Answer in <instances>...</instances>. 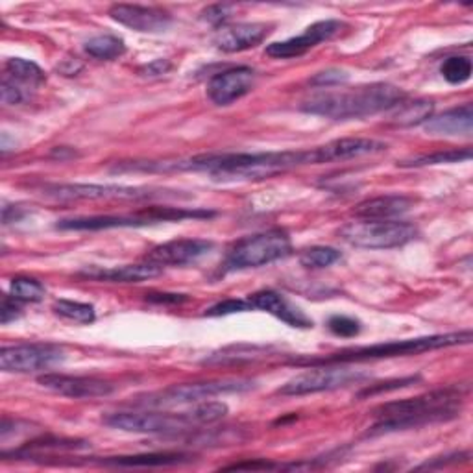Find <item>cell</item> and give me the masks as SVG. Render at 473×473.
Listing matches in <instances>:
<instances>
[{
	"instance_id": "6da1fadb",
	"label": "cell",
	"mask_w": 473,
	"mask_h": 473,
	"mask_svg": "<svg viewBox=\"0 0 473 473\" xmlns=\"http://www.w3.org/2000/svg\"><path fill=\"white\" fill-rule=\"evenodd\" d=\"M333 163L329 145L309 150L287 152H222V154H198L194 158L176 161H128L113 167L117 172H208L217 180H264L287 170Z\"/></svg>"
},
{
	"instance_id": "7a4b0ae2",
	"label": "cell",
	"mask_w": 473,
	"mask_h": 473,
	"mask_svg": "<svg viewBox=\"0 0 473 473\" xmlns=\"http://www.w3.org/2000/svg\"><path fill=\"white\" fill-rule=\"evenodd\" d=\"M460 411L462 394L458 388H442L418 397L390 401L375 409L377 422L370 427L368 437L447 422L460 416Z\"/></svg>"
},
{
	"instance_id": "3957f363",
	"label": "cell",
	"mask_w": 473,
	"mask_h": 473,
	"mask_svg": "<svg viewBox=\"0 0 473 473\" xmlns=\"http://www.w3.org/2000/svg\"><path fill=\"white\" fill-rule=\"evenodd\" d=\"M403 100L405 93L397 86L377 82L348 91H327L314 95L302 104V111L333 120H352L394 109Z\"/></svg>"
},
{
	"instance_id": "277c9868",
	"label": "cell",
	"mask_w": 473,
	"mask_h": 473,
	"mask_svg": "<svg viewBox=\"0 0 473 473\" xmlns=\"http://www.w3.org/2000/svg\"><path fill=\"white\" fill-rule=\"evenodd\" d=\"M471 331L446 333V334H431V336H416L407 341H392L372 346L350 348L329 354L325 357H309V359H294L298 366H316V365H350V363H366L377 359H394V357H409L420 355L426 352H435L442 348H453L460 344L471 343Z\"/></svg>"
},
{
	"instance_id": "5b68a950",
	"label": "cell",
	"mask_w": 473,
	"mask_h": 473,
	"mask_svg": "<svg viewBox=\"0 0 473 473\" xmlns=\"http://www.w3.org/2000/svg\"><path fill=\"white\" fill-rule=\"evenodd\" d=\"M253 386H255V383L252 379H242V377L181 383V385H172L156 394L139 397L138 405H143V407H174V405L200 403V401H206V399H211V397L222 396V394L246 392V390H252Z\"/></svg>"
},
{
	"instance_id": "8992f818",
	"label": "cell",
	"mask_w": 473,
	"mask_h": 473,
	"mask_svg": "<svg viewBox=\"0 0 473 473\" xmlns=\"http://www.w3.org/2000/svg\"><path fill=\"white\" fill-rule=\"evenodd\" d=\"M293 252V242L287 231L268 230L237 241L226 253L228 270L257 268L280 261Z\"/></svg>"
},
{
	"instance_id": "52a82bcc",
	"label": "cell",
	"mask_w": 473,
	"mask_h": 473,
	"mask_svg": "<svg viewBox=\"0 0 473 473\" xmlns=\"http://www.w3.org/2000/svg\"><path fill=\"white\" fill-rule=\"evenodd\" d=\"M339 235L352 246L366 250H390L415 241L418 230L401 221H359L341 228Z\"/></svg>"
},
{
	"instance_id": "ba28073f",
	"label": "cell",
	"mask_w": 473,
	"mask_h": 473,
	"mask_svg": "<svg viewBox=\"0 0 473 473\" xmlns=\"http://www.w3.org/2000/svg\"><path fill=\"white\" fill-rule=\"evenodd\" d=\"M368 379V374L361 370L344 368L341 365H316L293 379H289L278 394L282 396H307L318 392H329L336 388H344L348 385H357Z\"/></svg>"
},
{
	"instance_id": "9c48e42d",
	"label": "cell",
	"mask_w": 473,
	"mask_h": 473,
	"mask_svg": "<svg viewBox=\"0 0 473 473\" xmlns=\"http://www.w3.org/2000/svg\"><path fill=\"white\" fill-rule=\"evenodd\" d=\"M167 190L149 187H128V185H98V183H54L45 185L43 194L59 201L78 200H154L163 198Z\"/></svg>"
},
{
	"instance_id": "30bf717a",
	"label": "cell",
	"mask_w": 473,
	"mask_h": 473,
	"mask_svg": "<svg viewBox=\"0 0 473 473\" xmlns=\"http://www.w3.org/2000/svg\"><path fill=\"white\" fill-rule=\"evenodd\" d=\"M104 424L124 431L139 435H178L192 427H198L190 413H113L104 418Z\"/></svg>"
},
{
	"instance_id": "8fae6325",
	"label": "cell",
	"mask_w": 473,
	"mask_h": 473,
	"mask_svg": "<svg viewBox=\"0 0 473 473\" xmlns=\"http://www.w3.org/2000/svg\"><path fill=\"white\" fill-rule=\"evenodd\" d=\"M65 361L63 348L56 344L32 343L6 346L0 352V368L14 374H32L45 372Z\"/></svg>"
},
{
	"instance_id": "7c38bea8",
	"label": "cell",
	"mask_w": 473,
	"mask_h": 473,
	"mask_svg": "<svg viewBox=\"0 0 473 473\" xmlns=\"http://www.w3.org/2000/svg\"><path fill=\"white\" fill-rule=\"evenodd\" d=\"M159 222H169L167 208H147L138 215H104V217H77L65 219L56 224L57 230L65 231H98V230H115V228H143Z\"/></svg>"
},
{
	"instance_id": "4fadbf2b",
	"label": "cell",
	"mask_w": 473,
	"mask_h": 473,
	"mask_svg": "<svg viewBox=\"0 0 473 473\" xmlns=\"http://www.w3.org/2000/svg\"><path fill=\"white\" fill-rule=\"evenodd\" d=\"M343 28H344V23L336 21V19L318 21V23L307 26L305 32L302 36H298V37H291L287 41L268 45L266 46V54L270 57H276V59L298 57V56H303L305 52H309L311 48L318 46L320 43L333 39Z\"/></svg>"
},
{
	"instance_id": "5bb4252c",
	"label": "cell",
	"mask_w": 473,
	"mask_h": 473,
	"mask_svg": "<svg viewBox=\"0 0 473 473\" xmlns=\"http://www.w3.org/2000/svg\"><path fill=\"white\" fill-rule=\"evenodd\" d=\"M37 383L59 396L75 397V399H93V397H106L115 392V385L98 379V377H86V375H65V374H43L37 377Z\"/></svg>"
},
{
	"instance_id": "9a60e30c",
	"label": "cell",
	"mask_w": 473,
	"mask_h": 473,
	"mask_svg": "<svg viewBox=\"0 0 473 473\" xmlns=\"http://www.w3.org/2000/svg\"><path fill=\"white\" fill-rule=\"evenodd\" d=\"M255 73L250 67H231L208 82V97L217 106H230L253 89Z\"/></svg>"
},
{
	"instance_id": "2e32d148",
	"label": "cell",
	"mask_w": 473,
	"mask_h": 473,
	"mask_svg": "<svg viewBox=\"0 0 473 473\" xmlns=\"http://www.w3.org/2000/svg\"><path fill=\"white\" fill-rule=\"evenodd\" d=\"M109 17L122 26L143 34L165 32L172 25V15L169 12L139 5H113L109 8Z\"/></svg>"
},
{
	"instance_id": "e0dca14e",
	"label": "cell",
	"mask_w": 473,
	"mask_h": 473,
	"mask_svg": "<svg viewBox=\"0 0 473 473\" xmlns=\"http://www.w3.org/2000/svg\"><path fill=\"white\" fill-rule=\"evenodd\" d=\"M213 250V242L206 239H176L156 246L147 261L159 266H183L208 255Z\"/></svg>"
},
{
	"instance_id": "ac0fdd59",
	"label": "cell",
	"mask_w": 473,
	"mask_h": 473,
	"mask_svg": "<svg viewBox=\"0 0 473 473\" xmlns=\"http://www.w3.org/2000/svg\"><path fill=\"white\" fill-rule=\"evenodd\" d=\"M163 274V266L156 262H139V264H122V266H87L84 268L80 276L95 282H108V283H141L154 280Z\"/></svg>"
},
{
	"instance_id": "d6986e66",
	"label": "cell",
	"mask_w": 473,
	"mask_h": 473,
	"mask_svg": "<svg viewBox=\"0 0 473 473\" xmlns=\"http://www.w3.org/2000/svg\"><path fill=\"white\" fill-rule=\"evenodd\" d=\"M248 302H250L252 309H259V311L272 314L291 327H298V329L313 327V320L302 309H298L285 296H282L274 291H259V293L248 296Z\"/></svg>"
},
{
	"instance_id": "ffe728a7",
	"label": "cell",
	"mask_w": 473,
	"mask_h": 473,
	"mask_svg": "<svg viewBox=\"0 0 473 473\" xmlns=\"http://www.w3.org/2000/svg\"><path fill=\"white\" fill-rule=\"evenodd\" d=\"M270 34V25L264 23H239L222 26L215 36V45L222 52H242L257 46Z\"/></svg>"
},
{
	"instance_id": "44dd1931",
	"label": "cell",
	"mask_w": 473,
	"mask_h": 473,
	"mask_svg": "<svg viewBox=\"0 0 473 473\" xmlns=\"http://www.w3.org/2000/svg\"><path fill=\"white\" fill-rule=\"evenodd\" d=\"M413 198L403 194H385L361 201L354 215L361 221H392L413 208Z\"/></svg>"
},
{
	"instance_id": "7402d4cb",
	"label": "cell",
	"mask_w": 473,
	"mask_h": 473,
	"mask_svg": "<svg viewBox=\"0 0 473 473\" xmlns=\"http://www.w3.org/2000/svg\"><path fill=\"white\" fill-rule=\"evenodd\" d=\"M424 128L429 133L438 135H469L473 129V108L469 102L451 108L442 115L426 120Z\"/></svg>"
},
{
	"instance_id": "603a6c76",
	"label": "cell",
	"mask_w": 473,
	"mask_h": 473,
	"mask_svg": "<svg viewBox=\"0 0 473 473\" xmlns=\"http://www.w3.org/2000/svg\"><path fill=\"white\" fill-rule=\"evenodd\" d=\"M185 460V455L180 453H143V455H128V457H111L106 458V466L118 468H158V466H172Z\"/></svg>"
},
{
	"instance_id": "cb8c5ba5",
	"label": "cell",
	"mask_w": 473,
	"mask_h": 473,
	"mask_svg": "<svg viewBox=\"0 0 473 473\" xmlns=\"http://www.w3.org/2000/svg\"><path fill=\"white\" fill-rule=\"evenodd\" d=\"M435 104L431 100H413V102H401L392 109L390 120L397 126H418L424 124L433 117Z\"/></svg>"
},
{
	"instance_id": "d4e9b609",
	"label": "cell",
	"mask_w": 473,
	"mask_h": 473,
	"mask_svg": "<svg viewBox=\"0 0 473 473\" xmlns=\"http://www.w3.org/2000/svg\"><path fill=\"white\" fill-rule=\"evenodd\" d=\"M6 78L17 82L19 86L36 87L45 82V73L39 65L23 57H12L6 61Z\"/></svg>"
},
{
	"instance_id": "484cf974",
	"label": "cell",
	"mask_w": 473,
	"mask_h": 473,
	"mask_svg": "<svg viewBox=\"0 0 473 473\" xmlns=\"http://www.w3.org/2000/svg\"><path fill=\"white\" fill-rule=\"evenodd\" d=\"M471 159V150L469 149H453L446 152H435V154H426V156H416L413 159L399 161L397 167L403 169H420V167H431V165H447V163H462Z\"/></svg>"
},
{
	"instance_id": "4316f807",
	"label": "cell",
	"mask_w": 473,
	"mask_h": 473,
	"mask_svg": "<svg viewBox=\"0 0 473 473\" xmlns=\"http://www.w3.org/2000/svg\"><path fill=\"white\" fill-rule=\"evenodd\" d=\"M84 50L97 59H104V61H111L117 59L120 56H124L126 52V45L120 37L111 36V34H102V36H95L91 37L86 45Z\"/></svg>"
},
{
	"instance_id": "83f0119b",
	"label": "cell",
	"mask_w": 473,
	"mask_h": 473,
	"mask_svg": "<svg viewBox=\"0 0 473 473\" xmlns=\"http://www.w3.org/2000/svg\"><path fill=\"white\" fill-rule=\"evenodd\" d=\"M54 313L61 318H67L77 324H91L95 322L97 314H95V307L89 303H82V302H73V300H57L52 305Z\"/></svg>"
},
{
	"instance_id": "f1b7e54d",
	"label": "cell",
	"mask_w": 473,
	"mask_h": 473,
	"mask_svg": "<svg viewBox=\"0 0 473 473\" xmlns=\"http://www.w3.org/2000/svg\"><path fill=\"white\" fill-rule=\"evenodd\" d=\"M440 73L451 86L466 84L471 78V59L468 56H451L442 63Z\"/></svg>"
},
{
	"instance_id": "f546056e",
	"label": "cell",
	"mask_w": 473,
	"mask_h": 473,
	"mask_svg": "<svg viewBox=\"0 0 473 473\" xmlns=\"http://www.w3.org/2000/svg\"><path fill=\"white\" fill-rule=\"evenodd\" d=\"M196 426H211L226 418L228 415V405L222 401H200L196 407L189 411Z\"/></svg>"
},
{
	"instance_id": "4dcf8cb0",
	"label": "cell",
	"mask_w": 473,
	"mask_h": 473,
	"mask_svg": "<svg viewBox=\"0 0 473 473\" xmlns=\"http://www.w3.org/2000/svg\"><path fill=\"white\" fill-rule=\"evenodd\" d=\"M341 252L331 246H311L307 250L302 252L300 255V262L305 268H327L331 264H334L336 261H341Z\"/></svg>"
},
{
	"instance_id": "1f68e13d",
	"label": "cell",
	"mask_w": 473,
	"mask_h": 473,
	"mask_svg": "<svg viewBox=\"0 0 473 473\" xmlns=\"http://www.w3.org/2000/svg\"><path fill=\"white\" fill-rule=\"evenodd\" d=\"M10 294L17 302H41L46 294V289L41 282L34 278H14L10 283Z\"/></svg>"
},
{
	"instance_id": "d6a6232c",
	"label": "cell",
	"mask_w": 473,
	"mask_h": 473,
	"mask_svg": "<svg viewBox=\"0 0 473 473\" xmlns=\"http://www.w3.org/2000/svg\"><path fill=\"white\" fill-rule=\"evenodd\" d=\"M259 354V348L252 346H233L228 350H222L221 354H213L204 361V365H239L241 361H253Z\"/></svg>"
},
{
	"instance_id": "836d02e7",
	"label": "cell",
	"mask_w": 473,
	"mask_h": 473,
	"mask_svg": "<svg viewBox=\"0 0 473 473\" xmlns=\"http://www.w3.org/2000/svg\"><path fill=\"white\" fill-rule=\"evenodd\" d=\"M327 327L333 334L336 336H344V339H350V336H357L361 333V322L350 316H343V314H336L331 316L327 322Z\"/></svg>"
},
{
	"instance_id": "e575fe53",
	"label": "cell",
	"mask_w": 473,
	"mask_h": 473,
	"mask_svg": "<svg viewBox=\"0 0 473 473\" xmlns=\"http://www.w3.org/2000/svg\"><path fill=\"white\" fill-rule=\"evenodd\" d=\"M246 311H252V305L246 300H224L213 307H210L206 311V316H228V314H235V313H246Z\"/></svg>"
},
{
	"instance_id": "d590c367",
	"label": "cell",
	"mask_w": 473,
	"mask_h": 473,
	"mask_svg": "<svg viewBox=\"0 0 473 473\" xmlns=\"http://www.w3.org/2000/svg\"><path fill=\"white\" fill-rule=\"evenodd\" d=\"M0 93H3V102L6 106H19L28 98V93L17 82L6 77L3 80V86H0Z\"/></svg>"
},
{
	"instance_id": "8d00e7d4",
	"label": "cell",
	"mask_w": 473,
	"mask_h": 473,
	"mask_svg": "<svg viewBox=\"0 0 473 473\" xmlns=\"http://www.w3.org/2000/svg\"><path fill=\"white\" fill-rule=\"evenodd\" d=\"M418 379H420V377H403V379H394V381L372 385V386L365 388V390L359 394V397H366V396H375V394H383V392L405 388V386H409V385H415Z\"/></svg>"
},
{
	"instance_id": "74e56055",
	"label": "cell",
	"mask_w": 473,
	"mask_h": 473,
	"mask_svg": "<svg viewBox=\"0 0 473 473\" xmlns=\"http://www.w3.org/2000/svg\"><path fill=\"white\" fill-rule=\"evenodd\" d=\"M233 10L235 8L231 5H215L201 12V19L210 25L219 26V25H224L233 15Z\"/></svg>"
},
{
	"instance_id": "f35d334b",
	"label": "cell",
	"mask_w": 473,
	"mask_h": 473,
	"mask_svg": "<svg viewBox=\"0 0 473 473\" xmlns=\"http://www.w3.org/2000/svg\"><path fill=\"white\" fill-rule=\"evenodd\" d=\"M348 80V75L346 71H341V69H327L324 73H318L311 84L313 86H318V87H331V86H339V84H344Z\"/></svg>"
},
{
	"instance_id": "ab89813d",
	"label": "cell",
	"mask_w": 473,
	"mask_h": 473,
	"mask_svg": "<svg viewBox=\"0 0 473 473\" xmlns=\"http://www.w3.org/2000/svg\"><path fill=\"white\" fill-rule=\"evenodd\" d=\"M170 69H172V63L169 59H154L141 67L139 75L145 78H159V77H165L167 73H170Z\"/></svg>"
},
{
	"instance_id": "60d3db41",
	"label": "cell",
	"mask_w": 473,
	"mask_h": 473,
	"mask_svg": "<svg viewBox=\"0 0 473 473\" xmlns=\"http://www.w3.org/2000/svg\"><path fill=\"white\" fill-rule=\"evenodd\" d=\"M19 316H21V307L17 305V300L12 294H5L3 309H0V322L6 325V324L14 322Z\"/></svg>"
},
{
	"instance_id": "b9f144b4",
	"label": "cell",
	"mask_w": 473,
	"mask_h": 473,
	"mask_svg": "<svg viewBox=\"0 0 473 473\" xmlns=\"http://www.w3.org/2000/svg\"><path fill=\"white\" fill-rule=\"evenodd\" d=\"M272 468H276V464H270L266 460H250V462H239V464L226 466L224 469H272Z\"/></svg>"
},
{
	"instance_id": "7bdbcfd3",
	"label": "cell",
	"mask_w": 473,
	"mask_h": 473,
	"mask_svg": "<svg viewBox=\"0 0 473 473\" xmlns=\"http://www.w3.org/2000/svg\"><path fill=\"white\" fill-rule=\"evenodd\" d=\"M149 302H154V303H183L187 302V296L183 294H167V293H161V294H149L147 296Z\"/></svg>"
},
{
	"instance_id": "ee69618b",
	"label": "cell",
	"mask_w": 473,
	"mask_h": 473,
	"mask_svg": "<svg viewBox=\"0 0 473 473\" xmlns=\"http://www.w3.org/2000/svg\"><path fill=\"white\" fill-rule=\"evenodd\" d=\"M57 69L65 75V77H75L80 69H82V63H78L77 59L73 61V59H67L63 65H59Z\"/></svg>"
}]
</instances>
